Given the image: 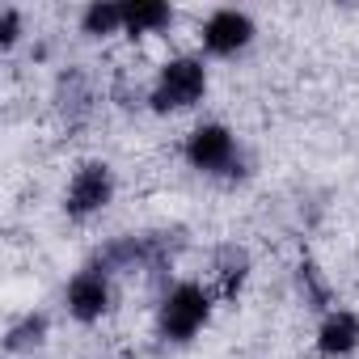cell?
I'll return each mask as SVG.
<instances>
[{"mask_svg": "<svg viewBox=\"0 0 359 359\" xmlns=\"http://www.w3.org/2000/svg\"><path fill=\"white\" fill-rule=\"evenodd\" d=\"M203 93H208L203 64L195 55H177L156 72V81L148 89V106L156 114H173V110H191L195 102H203Z\"/></svg>", "mask_w": 359, "mask_h": 359, "instance_id": "obj_1", "label": "cell"}, {"mask_svg": "<svg viewBox=\"0 0 359 359\" xmlns=\"http://www.w3.org/2000/svg\"><path fill=\"white\" fill-rule=\"evenodd\" d=\"M212 317V292L199 283H177L165 292L161 313H156V330L165 342H191Z\"/></svg>", "mask_w": 359, "mask_h": 359, "instance_id": "obj_2", "label": "cell"}, {"mask_svg": "<svg viewBox=\"0 0 359 359\" xmlns=\"http://www.w3.org/2000/svg\"><path fill=\"white\" fill-rule=\"evenodd\" d=\"M114 199V169L106 161H85L72 182H68V195H64V212L72 220H89L97 212H106Z\"/></svg>", "mask_w": 359, "mask_h": 359, "instance_id": "obj_3", "label": "cell"}, {"mask_svg": "<svg viewBox=\"0 0 359 359\" xmlns=\"http://www.w3.org/2000/svg\"><path fill=\"white\" fill-rule=\"evenodd\" d=\"M187 161L199 169V173H237L241 165V152H237V140L224 123H199L191 135H187Z\"/></svg>", "mask_w": 359, "mask_h": 359, "instance_id": "obj_4", "label": "cell"}, {"mask_svg": "<svg viewBox=\"0 0 359 359\" xmlns=\"http://www.w3.org/2000/svg\"><path fill=\"white\" fill-rule=\"evenodd\" d=\"M203 51L212 55H237L254 43V22L250 13H237V9H216L208 22H203Z\"/></svg>", "mask_w": 359, "mask_h": 359, "instance_id": "obj_5", "label": "cell"}, {"mask_svg": "<svg viewBox=\"0 0 359 359\" xmlns=\"http://www.w3.org/2000/svg\"><path fill=\"white\" fill-rule=\"evenodd\" d=\"M64 300H68V313H72L76 321H85V325H89V321H102L106 309H110V279H106L97 266H85L81 275H72Z\"/></svg>", "mask_w": 359, "mask_h": 359, "instance_id": "obj_6", "label": "cell"}, {"mask_svg": "<svg viewBox=\"0 0 359 359\" xmlns=\"http://www.w3.org/2000/svg\"><path fill=\"white\" fill-rule=\"evenodd\" d=\"M355 346H359V317L346 313V309L325 313V321H321V330H317V351H321L325 359H342V355H351Z\"/></svg>", "mask_w": 359, "mask_h": 359, "instance_id": "obj_7", "label": "cell"}, {"mask_svg": "<svg viewBox=\"0 0 359 359\" xmlns=\"http://www.w3.org/2000/svg\"><path fill=\"white\" fill-rule=\"evenodd\" d=\"M55 102H60V110L68 114V123H76V118H85L89 114V106H93V89H89V76L85 72H64L60 76V85H55Z\"/></svg>", "mask_w": 359, "mask_h": 359, "instance_id": "obj_8", "label": "cell"}, {"mask_svg": "<svg viewBox=\"0 0 359 359\" xmlns=\"http://www.w3.org/2000/svg\"><path fill=\"white\" fill-rule=\"evenodd\" d=\"M245 275H250V254H245L241 245H224V250L216 254V279H220V296H224V300H233V296L241 292Z\"/></svg>", "mask_w": 359, "mask_h": 359, "instance_id": "obj_9", "label": "cell"}, {"mask_svg": "<svg viewBox=\"0 0 359 359\" xmlns=\"http://www.w3.org/2000/svg\"><path fill=\"white\" fill-rule=\"evenodd\" d=\"M173 22V9L169 5H156V0H135V5H127V34L140 39V34H156Z\"/></svg>", "mask_w": 359, "mask_h": 359, "instance_id": "obj_10", "label": "cell"}, {"mask_svg": "<svg viewBox=\"0 0 359 359\" xmlns=\"http://www.w3.org/2000/svg\"><path fill=\"white\" fill-rule=\"evenodd\" d=\"M43 342H47V317H43V313H26V317L13 321L9 334H5V351H9V355L34 351V346H43Z\"/></svg>", "mask_w": 359, "mask_h": 359, "instance_id": "obj_11", "label": "cell"}, {"mask_svg": "<svg viewBox=\"0 0 359 359\" xmlns=\"http://www.w3.org/2000/svg\"><path fill=\"white\" fill-rule=\"evenodd\" d=\"M127 26V5H89L81 13V30L89 39H106V34H118Z\"/></svg>", "mask_w": 359, "mask_h": 359, "instance_id": "obj_12", "label": "cell"}, {"mask_svg": "<svg viewBox=\"0 0 359 359\" xmlns=\"http://www.w3.org/2000/svg\"><path fill=\"white\" fill-rule=\"evenodd\" d=\"M296 279H300V296H304L309 309H325L330 304V287H325V279H321V271L313 262H300Z\"/></svg>", "mask_w": 359, "mask_h": 359, "instance_id": "obj_13", "label": "cell"}, {"mask_svg": "<svg viewBox=\"0 0 359 359\" xmlns=\"http://www.w3.org/2000/svg\"><path fill=\"white\" fill-rule=\"evenodd\" d=\"M18 39H22V13L18 9H5V18H0V47L13 51Z\"/></svg>", "mask_w": 359, "mask_h": 359, "instance_id": "obj_14", "label": "cell"}]
</instances>
